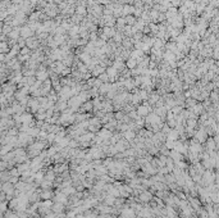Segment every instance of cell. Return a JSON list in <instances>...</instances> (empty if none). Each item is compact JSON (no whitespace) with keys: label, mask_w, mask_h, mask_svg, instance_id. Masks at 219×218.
<instances>
[{"label":"cell","mask_w":219,"mask_h":218,"mask_svg":"<svg viewBox=\"0 0 219 218\" xmlns=\"http://www.w3.org/2000/svg\"><path fill=\"white\" fill-rule=\"evenodd\" d=\"M151 110H153V109H151V105L147 103V101H144V104H141V105L137 107L136 113H137L139 117L142 118V117H146L149 113H151Z\"/></svg>","instance_id":"6da1fadb"},{"label":"cell","mask_w":219,"mask_h":218,"mask_svg":"<svg viewBox=\"0 0 219 218\" xmlns=\"http://www.w3.org/2000/svg\"><path fill=\"white\" fill-rule=\"evenodd\" d=\"M159 123H161V118L158 117L154 112H151V113L146 115V126H151L153 127V126H156Z\"/></svg>","instance_id":"7a4b0ae2"},{"label":"cell","mask_w":219,"mask_h":218,"mask_svg":"<svg viewBox=\"0 0 219 218\" xmlns=\"http://www.w3.org/2000/svg\"><path fill=\"white\" fill-rule=\"evenodd\" d=\"M67 103H68V107H69L70 109H73V110L78 109L81 105H82V101H81V99H80L78 95H75V96L69 98V99L67 100Z\"/></svg>","instance_id":"3957f363"},{"label":"cell","mask_w":219,"mask_h":218,"mask_svg":"<svg viewBox=\"0 0 219 218\" xmlns=\"http://www.w3.org/2000/svg\"><path fill=\"white\" fill-rule=\"evenodd\" d=\"M100 126H101V121H100V118H97V117H94V118H91L90 121H89V126H87V128L90 130V131H96V130L100 128Z\"/></svg>","instance_id":"277c9868"},{"label":"cell","mask_w":219,"mask_h":218,"mask_svg":"<svg viewBox=\"0 0 219 218\" xmlns=\"http://www.w3.org/2000/svg\"><path fill=\"white\" fill-rule=\"evenodd\" d=\"M27 107L31 109V112L32 113H36V112L38 110V108H40V104H38V100H37V98H32V99H28V103H27Z\"/></svg>","instance_id":"5b68a950"},{"label":"cell","mask_w":219,"mask_h":218,"mask_svg":"<svg viewBox=\"0 0 219 218\" xmlns=\"http://www.w3.org/2000/svg\"><path fill=\"white\" fill-rule=\"evenodd\" d=\"M154 113L158 115V117H160L161 119L165 118V115L168 113V109L165 108V105H161V107H156L154 109Z\"/></svg>","instance_id":"8992f818"},{"label":"cell","mask_w":219,"mask_h":218,"mask_svg":"<svg viewBox=\"0 0 219 218\" xmlns=\"http://www.w3.org/2000/svg\"><path fill=\"white\" fill-rule=\"evenodd\" d=\"M19 33H21V37L22 38H30L32 36L33 31L30 28V27H22V28H19Z\"/></svg>","instance_id":"52a82bcc"},{"label":"cell","mask_w":219,"mask_h":218,"mask_svg":"<svg viewBox=\"0 0 219 218\" xmlns=\"http://www.w3.org/2000/svg\"><path fill=\"white\" fill-rule=\"evenodd\" d=\"M110 89H112V83L105 82V83H101L100 87L97 89V91H99V94H100V95H107L109 91H110Z\"/></svg>","instance_id":"ba28073f"},{"label":"cell","mask_w":219,"mask_h":218,"mask_svg":"<svg viewBox=\"0 0 219 218\" xmlns=\"http://www.w3.org/2000/svg\"><path fill=\"white\" fill-rule=\"evenodd\" d=\"M190 110H191L192 113L196 115V117H199L200 114H203V113H204V107H203V104H201V103H200V104H197V103H196L192 108H190Z\"/></svg>","instance_id":"9c48e42d"},{"label":"cell","mask_w":219,"mask_h":218,"mask_svg":"<svg viewBox=\"0 0 219 218\" xmlns=\"http://www.w3.org/2000/svg\"><path fill=\"white\" fill-rule=\"evenodd\" d=\"M107 75L109 77V80L114 81V80H117V77H118V71H117L114 67H109V68L107 69Z\"/></svg>","instance_id":"30bf717a"},{"label":"cell","mask_w":219,"mask_h":218,"mask_svg":"<svg viewBox=\"0 0 219 218\" xmlns=\"http://www.w3.org/2000/svg\"><path fill=\"white\" fill-rule=\"evenodd\" d=\"M113 104L110 101H101V110L104 112V113H112L113 110Z\"/></svg>","instance_id":"8fae6325"},{"label":"cell","mask_w":219,"mask_h":218,"mask_svg":"<svg viewBox=\"0 0 219 218\" xmlns=\"http://www.w3.org/2000/svg\"><path fill=\"white\" fill-rule=\"evenodd\" d=\"M36 78H37V81H46L48 78H49V73L45 71V69H40L37 73H36Z\"/></svg>","instance_id":"7c38bea8"},{"label":"cell","mask_w":219,"mask_h":218,"mask_svg":"<svg viewBox=\"0 0 219 218\" xmlns=\"http://www.w3.org/2000/svg\"><path fill=\"white\" fill-rule=\"evenodd\" d=\"M97 136H99V137H100V139L107 140V139H109V137H112V132H110V130L104 128V130H101V131L97 133Z\"/></svg>","instance_id":"4fadbf2b"},{"label":"cell","mask_w":219,"mask_h":218,"mask_svg":"<svg viewBox=\"0 0 219 218\" xmlns=\"http://www.w3.org/2000/svg\"><path fill=\"white\" fill-rule=\"evenodd\" d=\"M91 110H94L92 101L87 100V101H85V103H82V112H83V113H85V112H91Z\"/></svg>","instance_id":"5bb4252c"},{"label":"cell","mask_w":219,"mask_h":218,"mask_svg":"<svg viewBox=\"0 0 219 218\" xmlns=\"http://www.w3.org/2000/svg\"><path fill=\"white\" fill-rule=\"evenodd\" d=\"M80 58H81V61H82L83 63H86L87 66H90L91 64V58H90V54L89 53H82V54H80Z\"/></svg>","instance_id":"9a60e30c"},{"label":"cell","mask_w":219,"mask_h":218,"mask_svg":"<svg viewBox=\"0 0 219 218\" xmlns=\"http://www.w3.org/2000/svg\"><path fill=\"white\" fill-rule=\"evenodd\" d=\"M197 125V118H187L186 119V127L193 128Z\"/></svg>","instance_id":"2e32d148"},{"label":"cell","mask_w":219,"mask_h":218,"mask_svg":"<svg viewBox=\"0 0 219 218\" xmlns=\"http://www.w3.org/2000/svg\"><path fill=\"white\" fill-rule=\"evenodd\" d=\"M206 137V132H205V130H199V131L196 132V139H199V141H204Z\"/></svg>","instance_id":"e0dca14e"},{"label":"cell","mask_w":219,"mask_h":218,"mask_svg":"<svg viewBox=\"0 0 219 218\" xmlns=\"http://www.w3.org/2000/svg\"><path fill=\"white\" fill-rule=\"evenodd\" d=\"M101 73H104V68L101 66H95L92 68V75L94 76H99V75H101Z\"/></svg>","instance_id":"ac0fdd59"},{"label":"cell","mask_w":219,"mask_h":218,"mask_svg":"<svg viewBox=\"0 0 219 218\" xmlns=\"http://www.w3.org/2000/svg\"><path fill=\"white\" fill-rule=\"evenodd\" d=\"M196 103H197V101H196L195 99H192V98H188V99H186V100H185V104H183V105L190 109V108H192Z\"/></svg>","instance_id":"d6986e66"},{"label":"cell","mask_w":219,"mask_h":218,"mask_svg":"<svg viewBox=\"0 0 219 218\" xmlns=\"http://www.w3.org/2000/svg\"><path fill=\"white\" fill-rule=\"evenodd\" d=\"M64 36L63 35H55V37H54V43L56 44V45H59V44H63L64 43Z\"/></svg>","instance_id":"ffe728a7"},{"label":"cell","mask_w":219,"mask_h":218,"mask_svg":"<svg viewBox=\"0 0 219 218\" xmlns=\"http://www.w3.org/2000/svg\"><path fill=\"white\" fill-rule=\"evenodd\" d=\"M178 135H179V133L176 131V130H171L169 133H168V139L169 140H176V139L178 137Z\"/></svg>","instance_id":"44dd1931"},{"label":"cell","mask_w":219,"mask_h":218,"mask_svg":"<svg viewBox=\"0 0 219 218\" xmlns=\"http://www.w3.org/2000/svg\"><path fill=\"white\" fill-rule=\"evenodd\" d=\"M136 66H137V62L135 61V59L129 58L128 61H127V68H129V69H133V68H135Z\"/></svg>","instance_id":"7402d4cb"},{"label":"cell","mask_w":219,"mask_h":218,"mask_svg":"<svg viewBox=\"0 0 219 218\" xmlns=\"http://www.w3.org/2000/svg\"><path fill=\"white\" fill-rule=\"evenodd\" d=\"M99 77V81H100V82H103V83H105V82H109V77H108V75H107V73H101V75H99L97 76Z\"/></svg>","instance_id":"603a6c76"},{"label":"cell","mask_w":219,"mask_h":218,"mask_svg":"<svg viewBox=\"0 0 219 218\" xmlns=\"http://www.w3.org/2000/svg\"><path fill=\"white\" fill-rule=\"evenodd\" d=\"M133 10H135V9H133L132 6L126 5V6H123V8H122V13H123V14H129V13H132Z\"/></svg>","instance_id":"cb8c5ba5"},{"label":"cell","mask_w":219,"mask_h":218,"mask_svg":"<svg viewBox=\"0 0 219 218\" xmlns=\"http://www.w3.org/2000/svg\"><path fill=\"white\" fill-rule=\"evenodd\" d=\"M124 137H126L127 140L133 139V137H135V132H133L132 130H129V131H126V132H124Z\"/></svg>","instance_id":"d4e9b609"},{"label":"cell","mask_w":219,"mask_h":218,"mask_svg":"<svg viewBox=\"0 0 219 218\" xmlns=\"http://www.w3.org/2000/svg\"><path fill=\"white\" fill-rule=\"evenodd\" d=\"M26 43H27V46H28V48H35V46L37 45V43L33 40V38H27Z\"/></svg>","instance_id":"484cf974"},{"label":"cell","mask_w":219,"mask_h":218,"mask_svg":"<svg viewBox=\"0 0 219 218\" xmlns=\"http://www.w3.org/2000/svg\"><path fill=\"white\" fill-rule=\"evenodd\" d=\"M76 12L78 13V16H82V14H86V8L85 6H82V5H80L78 8L76 9Z\"/></svg>","instance_id":"4316f807"},{"label":"cell","mask_w":219,"mask_h":218,"mask_svg":"<svg viewBox=\"0 0 219 218\" xmlns=\"http://www.w3.org/2000/svg\"><path fill=\"white\" fill-rule=\"evenodd\" d=\"M5 51H8V45L5 43H0V54H3Z\"/></svg>","instance_id":"83f0119b"},{"label":"cell","mask_w":219,"mask_h":218,"mask_svg":"<svg viewBox=\"0 0 219 218\" xmlns=\"http://www.w3.org/2000/svg\"><path fill=\"white\" fill-rule=\"evenodd\" d=\"M123 117H124V113H123V112H117V113L114 114V118L117 119V121H122Z\"/></svg>","instance_id":"f1b7e54d"},{"label":"cell","mask_w":219,"mask_h":218,"mask_svg":"<svg viewBox=\"0 0 219 218\" xmlns=\"http://www.w3.org/2000/svg\"><path fill=\"white\" fill-rule=\"evenodd\" d=\"M117 23H118V26H117V27H119V28H122V27H126V26H124V24H126L124 18H118Z\"/></svg>","instance_id":"f546056e"},{"label":"cell","mask_w":219,"mask_h":218,"mask_svg":"<svg viewBox=\"0 0 219 218\" xmlns=\"http://www.w3.org/2000/svg\"><path fill=\"white\" fill-rule=\"evenodd\" d=\"M124 21H126V23H128V24H133V23H135V18H133L132 16H127L126 18H124Z\"/></svg>","instance_id":"4dcf8cb0"},{"label":"cell","mask_w":219,"mask_h":218,"mask_svg":"<svg viewBox=\"0 0 219 218\" xmlns=\"http://www.w3.org/2000/svg\"><path fill=\"white\" fill-rule=\"evenodd\" d=\"M114 40H115V41H118V43H121V41H122V36H121V33H114Z\"/></svg>","instance_id":"1f68e13d"},{"label":"cell","mask_w":219,"mask_h":218,"mask_svg":"<svg viewBox=\"0 0 219 218\" xmlns=\"http://www.w3.org/2000/svg\"><path fill=\"white\" fill-rule=\"evenodd\" d=\"M208 147H210V149H213V147H214V141L211 139H209V141H208Z\"/></svg>","instance_id":"d6a6232c"},{"label":"cell","mask_w":219,"mask_h":218,"mask_svg":"<svg viewBox=\"0 0 219 218\" xmlns=\"http://www.w3.org/2000/svg\"><path fill=\"white\" fill-rule=\"evenodd\" d=\"M42 196H44V198H50V192H44Z\"/></svg>","instance_id":"836d02e7"},{"label":"cell","mask_w":219,"mask_h":218,"mask_svg":"<svg viewBox=\"0 0 219 218\" xmlns=\"http://www.w3.org/2000/svg\"><path fill=\"white\" fill-rule=\"evenodd\" d=\"M41 1H44V0H41ZM45 1H48V0H45Z\"/></svg>","instance_id":"e575fe53"}]
</instances>
